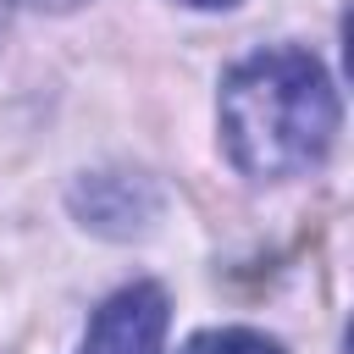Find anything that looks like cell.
<instances>
[{"instance_id":"6da1fadb","label":"cell","mask_w":354,"mask_h":354,"mask_svg":"<svg viewBox=\"0 0 354 354\" xmlns=\"http://www.w3.org/2000/svg\"><path fill=\"white\" fill-rule=\"evenodd\" d=\"M337 133V94L310 50H254L221 83V138L238 171H310Z\"/></svg>"},{"instance_id":"7a4b0ae2","label":"cell","mask_w":354,"mask_h":354,"mask_svg":"<svg viewBox=\"0 0 354 354\" xmlns=\"http://www.w3.org/2000/svg\"><path fill=\"white\" fill-rule=\"evenodd\" d=\"M166 293L155 282H133L122 293H111L83 337L77 354H160L166 343Z\"/></svg>"},{"instance_id":"3957f363","label":"cell","mask_w":354,"mask_h":354,"mask_svg":"<svg viewBox=\"0 0 354 354\" xmlns=\"http://www.w3.org/2000/svg\"><path fill=\"white\" fill-rule=\"evenodd\" d=\"M183 354H282L271 337L249 332V326H216V332H199L183 343Z\"/></svg>"},{"instance_id":"277c9868","label":"cell","mask_w":354,"mask_h":354,"mask_svg":"<svg viewBox=\"0 0 354 354\" xmlns=\"http://www.w3.org/2000/svg\"><path fill=\"white\" fill-rule=\"evenodd\" d=\"M188 6H199V11H221V6H238V0H188Z\"/></svg>"},{"instance_id":"5b68a950","label":"cell","mask_w":354,"mask_h":354,"mask_svg":"<svg viewBox=\"0 0 354 354\" xmlns=\"http://www.w3.org/2000/svg\"><path fill=\"white\" fill-rule=\"evenodd\" d=\"M39 6H44V0H39ZM50 6H72V0H50Z\"/></svg>"},{"instance_id":"8992f818","label":"cell","mask_w":354,"mask_h":354,"mask_svg":"<svg viewBox=\"0 0 354 354\" xmlns=\"http://www.w3.org/2000/svg\"><path fill=\"white\" fill-rule=\"evenodd\" d=\"M0 28H6V0H0Z\"/></svg>"}]
</instances>
